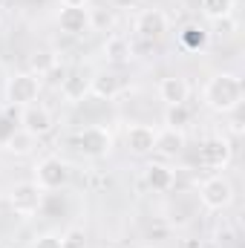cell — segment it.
<instances>
[{
  "label": "cell",
  "instance_id": "cell-2",
  "mask_svg": "<svg viewBox=\"0 0 245 248\" xmlns=\"http://www.w3.org/2000/svg\"><path fill=\"white\" fill-rule=\"evenodd\" d=\"M72 144L87 159H104L113 150V133L101 124H90V127H84L72 136Z\"/></svg>",
  "mask_w": 245,
  "mask_h": 248
},
{
  "label": "cell",
  "instance_id": "cell-1",
  "mask_svg": "<svg viewBox=\"0 0 245 248\" xmlns=\"http://www.w3.org/2000/svg\"><path fill=\"white\" fill-rule=\"evenodd\" d=\"M243 95H245L243 78L234 75V72H216V75H211L208 84H205V90H202L205 104L211 110H216V113H234V110H240Z\"/></svg>",
  "mask_w": 245,
  "mask_h": 248
},
{
  "label": "cell",
  "instance_id": "cell-10",
  "mask_svg": "<svg viewBox=\"0 0 245 248\" xmlns=\"http://www.w3.org/2000/svg\"><path fill=\"white\" fill-rule=\"evenodd\" d=\"M58 26L66 35H87L92 29V12L87 6H63L58 12Z\"/></svg>",
  "mask_w": 245,
  "mask_h": 248
},
{
  "label": "cell",
  "instance_id": "cell-28",
  "mask_svg": "<svg viewBox=\"0 0 245 248\" xmlns=\"http://www.w3.org/2000/svg\"><path fill=\"white\" fill-rule=\"evenodd\" d=\"M231 240H234V234L228 228H216L214 231V243H231Z\"/></svg>",
  "mask_w": 245,
  "mask_h": 248
},
{
  "label": "cell",
  "instance_id": "cell-30",
  "mask_svg": "<svg viewBox=\"0 0 245 248\" xmlns=\"http://www.w3.org/2000/svg\"><path fill=\"white\" fill-rule=\"evenodd\" d=\"M63 6H87V0H61Z\"/></svg>",
  "mask_w": 245,
  "mask_h": 248
},
{
  "label": "cell",
  "instance_id": "cell-20",
  "mask_svg": "<svg viewBox=\"0 0 245 248\" xmlns=\"http://www.w3.org/2000/svg\"><path fill=\"white\" fill-rule=\"evenodd\" d=\"M202 15L208 20H222L234 15V0H202Z\"/></svg>",
  "mask_w": 245,
  "mask_h": 248
},
{
  "label": "cell",
  "instance_id": "cell-21",
  "mask_svg": "<svg viewBox=\"0 0 245 248\" xmlns=\"http://www.w3.org/2000/svg\"><path fill=\"white\" fill-rule=\"evenodd\" d=\"M190 119H193V113L187 110V104H173L165 110V127H170V130H182L184 124H190Z\"/></svg>",
  "mask_w": 245,
  "mask_h": 248
},
{
  "label": "cell",
  "instance_id": "cell-24",
  "mask_svg": "<svg viewBox=\"0 0 245 248\" xmlns=\"http://www.w3.org/2000/svg\"><path fill=\"white\" fill-rule=\"evenodd\" d=\"M17 133V124H15V116L9 110H0V147H6V141Z\"/></svg>",
  "mask_w": 245,
  "mask_h": 248
},
{
  "label": "cell",
  "instance_id": "cell-27",
  "mask_svg": "<svg viewBox=\"0 0 245 248\" xmlns=\"http://www.w3.org/2000/svg\"><path fill=\"white\" fill-rule=\"evenodd\" d=\"M46 75H52V84H55V87H61L63 84V78H66V69H58V63H55V66H52V69H49V72H46Z\"/></svg>",
  "mask_w": 245,
  "mask_h": 248
},
{
  "label": "cell",
  "instance_id": "cell-8",
  "mask_svg": "<svg viewBox=\"0 0 245 248\" xmlns=\"http://www.w3.org/2000/svg\"><path fill=\"white\" fill-rule=\"evenodd\" d=\"M136 32H138V38L147 41V44L162 41L165 32H168V15H165L162 9H144V12L136 17Z\"/></svg>",
  "mask_w": 245,
  "mask_h": 248
},
{
  "label": "cell",
  "instance_id": "cell-9",
  "mask_svg": "<svg viewBox=\"0 0 245 248\" xmlns=\"http://www.w3.org/2000/svg\"><path fill=\"white\" fill-rule=\"evenodd\" d=\"M156 136L159 130H153L150 124H133L124 133V144L133 156H150L156 153Z\"/></svg>",
  "mask_w": 245,
  "mask_h": 248
},
{
  "label": "cell",
  "instance_id": "cell-32",
  "mask_svg": "<svg viewBox=\"0 0 245 248\" xmlns=\"http://www.w3.org/2000/svg\"><path fill=\"white\" fill-rule=\"evenodd\" d=\"M0 23H3V17H0Z\"/></svg>",
  "mask_w": 245,
  "mask_h": 248
},
{
  "label": "cell",
  "instance_id": "cell-6",
  "mask_svg": "<svg viewBox=\"0 0 245 248\" xmlns=\"http://www.w3.org/2000/svg\"><path fill=\"white\" fill-rule=\"evenodd\" d=\"M9 205H12V211L17 217H32L44 205V190L35 182H17L9 190Z\"/></svg>",
  "mask_w": 245,
  "mask_h": 248
},
{
  "label": "cell",
  "instance_id": "cell-19",
  "mask_svg": "<svg viewBox=\"0 0 245 248\" xmlns=\"http://www.w3.org/2000/svg\"><path fill=\"white\" fill-rule=\"evenodd\" d=\"M6 153H12V156H29L32 150H35V136L32 133H26L23 127H17V133L6 141V147H3Z\"/></svg>",
  "mask_w": 245,
  "mask_h": 248
},
{
  "label": "cell",
  "instance_id": "cell-3",
  "mask_svg": "<svg viewBox=\"0 0 245 248\" xmlns=\"http://www.w3.org/2000/svg\"><path fill=\"white\" fill-rule=\"evenodd\" d=\"M199 199H202V205L208 211H225L234 202V185H231V179L228 176H219V173L208 176L199 185Z\"/></svg>",
  "mask_w": 245,
  "mask_h": 248
},
{
  "label": "cell",
  "instance_id": "cell-23",
  "mask_svg": "<svg viewBox=\"0 0 245 248\" xmlns=\"http://www.w3.org/2000/svg\"><path fill=\"white\" fill-rule=\"evenodd\" d=\"M61 248H87V231L72 225L61 234Z\"/></svg>",
  "mask_w": 245,
  "mask_h": 248
},
{
  "label": "cell",
  "instance_id": "cell-16",
  "mask_svg": "<svg viewBox=\"0 0 245 248\" xmlns=\"http://www.w3.org/2000/svg\"><path fill=\"white\" fill-rule=\"evenodd\" d=\"M61 93L66 101H84V95H90V78H84L81 72H66L61 84Z\"/></svg>",
  "mask_w": 245,
  "mask_h": 248
},
{
  "label": "cell",
  "instance_id": "cell-17",
  "mask_svg": "<svg viewBox=\"0 0 245 248\" xmlns=\"http://www.w3.org/2000/svg\"><path fill=\"white\" fill-rule=\"evenodd\" d=\"M104 58L110 63H127L133 58V46L124 35H110L104 41Z\"/></svg>",
  "mask_w": 245,
  "mask_h": 248
},
{
  "label": "cell",
  "instance_id": "cell-12",
  "mask_svg": "<svg viewBox=\"0 0 245 248\" xmlns=\"http://www.w3.org/2000/svg\"><path fill=\"white\" fill-rule=\"evenodd\" d=\"M187 95H190V84H187V78H182V75H168V78L159 81V98L168 107L187 104Z\"/></svg>",
  "mask_w": 245,
  "mask_h": 248
},
{
  "label": "cell",
  "instance_id": "cell-31",
  "mask_svg": "<svg viewBox=\"0 0 245 248\" xmlns=\"http://www.w3.org/2000/svg\"><path fill=\"white\" fill-rule=\"evenodd\" d=\"M6 3H9V0H0V9H3V6H6Z\"/></svg>",
  "mask_w": 245,
  "mask_h": 248
},
{
  "label": "cell",
  "instance_id": "cell-7",
  "mask_svg": "<svg viewBox=\"0 0 245 248\" xmlns=\"http://www.w3.org/2000/svg\"><path fill=\"white\" fill-rule=\"evenodd\" d=\"M231 162V144L222 136H211L199 144V165L211 168V170H222Z\"/></svg>",
  "mask_w": 245,
  "mask_h": 248
},
{
  "label": "cell",
  "instance_id": "cell-26",
  "mask_svg": "<svg viewBox=\"0 0 245 248\" xmlns=\"http://www.w3.org/2000/svg\"><path fill=\"white\" fill-rule=\"evenodd\" d=\"M214 23H216V32H219V35H231V32L237 29L234 15H228V17H222V20H214Z\"/></svg>",
  "mask_w": 245,
  "mask_h": 248
},
{
  "label": "cell",
  "instance_id": "cell-29",
  "mask_svg": "<svg viewBox=\"0 0 245 248\" xmlns=\"http://www.w3.org/2000/svg\"><path fill=\"white\" fill-rule=\"evenodd\" d=\"M138 3H141V0H113V6H116V9H136Z\"/></svg>",
  "mask_w": 245,
  "mask_h": 248
},
{
  "label": "cell",
  "instance_id": "cell-22",
  "mask_svg": "<svg viewBox=\"0 0 245 248\" xmlns=\"http://www.w3.org/2000/svg\"><path fill=\"white\" fill-rule=\"evenodd\" d=\"M58 63V58H55V52L52 49H38V52H32V61H29V66H32V75H46L52 66Z\"/></svg>",
  "mask_w": 245,
  "mask_h": 248
},
{
  "label": "cell",
  "instance_id": "cell-13",
  "mask_svg": "<svg viewBox=\"0 0 245 248\" xmlns=\"http://www.w3.org/2000/svg\"><path fill=\"white\" fill-rule=\"evenodd\" d=\"M144 185L159 190V193H165V190H170V187L176 185V173L168 165H162V162H150L144 168Z\"/></svg>",
  "mask_w": 245,
  "mask_h": 248
},
{
  "label": "cell",
  "instance_id": "cell-4",
  "mask_svg": "<svg viewBox=\"0 0 245 248\" xmlns=\"http://www.w3.org/2000/svg\"><path fill=\"white\" fill-rule=\"evenodd\" d=\"M38 95H41V78L32 72H17L6 84V101L15 107H29L38 101Z\"/></svg>",
  "mask_w": 245,
  "mask_h": 248
},
{
  "label": "cell",
  "instance_id": "cell-15",
  "mask_svg": "<svg viewBox=\"0 0 245 248\" xmlns=\"http://www.w3.org/2000/svg\"><path fill=\"white\" fill-rule=\"evenodd\" d=\"M179 44H182L187 52H202L211 44V32L205 26H199V23H187V26H182V32H179Z\"/></svg>",
  "mask_w": 245,
  "mask_h": 248
},
{
  "label": "cell",
  "instance_id": "cell-25",
  "mask_svg": "<svg viewBox=\"0 0 245 248\" xmlns=\"http://www.w3.org/2000/svg\"><path fill=\"white\" fill-rule=\"evenodd\" d=\"M32 248H61V237H55V234H41V237H35Z\"/></svg>",
  "mask_w": 245,
  "mask_h": 248
},
{
  "label": "cell",
  "instance_id": "cell-5",
  "mask_svg": "<svg viewBox=\"0 0 245 248\" xmlns=\"http://www.w3.org/2000/svg\"><path fill=\"white\" fill-rule=\"evenodd\" d=\"M35 185L41 190H58L69 182V165L63 162L61 156H44L35 165Z\"/></svg>",
  "mask_w": 245,
  "mask_h": 248
},
{
  "label": "cell",
  "instance_id": "cell-18",
  "mask_svg": "<svg viewBox=\"0 0 245 248\" xmlns=\"http://www.w3.org/2000/svg\"><path fill=\"white\" fill-rule=\"evenodd\" d=\"M182 147H184V133L182 130H170V127L159 130V136H156V153H162V156H176V153H182Z\"/></svg>",
  "mask_w": 245,
  "mask_h": 248
},
{
  "label": "cell",
  "instance_id": "cell-11",
  "mask_svg": "<svg viewBox=\"0 0 245 248\" xmlns=\"http://www.w3.org/2000/svg\"><path fill=\"white\" fill-rule=\"evenodd\" d=\"M20 124H23V130L26 133H32L35 139L38 136H46L49 130H52V110L49 107H44V104H29V107H23V113H20Z\"/></svg>",
  "mask_w": 245,
  "mask_h": 248
},
{
  "label": "cell",
  "instance_id": "cell-14",
  "mask_svg": "<svg viewBox=\"0 0 245 248\" xmlns=\"http://www.w3.org/2000/svg\"><path fill=\"white\" fill-rule=\"evenodd\" d=\"M119 93H122V78H119V75H113V72H98L95 78H90V95L104 98V101H113Z\"/></svg>",
  "mask_w": 245,
  "mask_h": 248
}]
</instances>
